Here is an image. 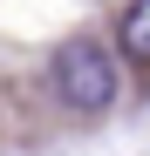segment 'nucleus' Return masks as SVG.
Here are the masks:
<instances>
[{"label": "nucleus", "instance_id": "f03ea898", "mask_svg": "<svg viewBox=\"0 0 150 156\" xmlns=\"http://www.w3.org/2000/svg\"><path fill=\"white\" fill-rule=\"evenodd\" d=\"M116 41H123V55H130L137 68H150V0H130V7H123Z\"/></svg>", "mask_w": 150, "mask_h": 156}, {"label": "nucleus", "instance_id": "f257e3e1", "mask_svg": "<svg viewBox=\"0 0 150 156\" xmlns=\"http://www.w3.org/2000/svg\"><path fill=\"white\" fill-rule=\"evenodd\" d=\"M48 82H55V102L75 115H103L109 102H116V61H109V48L103 41H62L55 48V61H48Z\"/></svg>", "mask_w": 150, "mask_h": 156}]
</instances>
